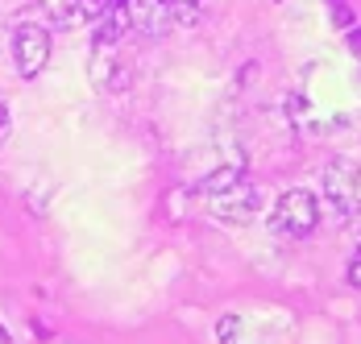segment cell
Returning a JSON list of instances; mask_svg holds the SVG:
<instances>
[{"label": "cell", "instance_id": "cell-10", "mask_svg": "<svg viewBox=\"0 0 361 344\" xmlns=\"http://www.w3.org/2000/svg\"><path fill=\"white\" fill-rule=\"evenodd\" d=\"M349 54L361 63V30H353V34H349Z\"/></svg>", "mask_w": 361, "mask_h": 344}, {"label": "cell", "instance_id": "cell-5", "mask_svg": "<svg viewBox=\"0 0 361 344\" xmlns=\"http://www.w3.org/2000/svg\"><path fill=\"white\" fill-rule=\"evenodd\" d=\"M200 8H204V0H171L175 25H195L200 21Z\"/></svg>", "mask_w": 361, "mask_h": 344}, {"label": "cell", "instance_id": "cell-6", "mask_svg": "<svg viewBox=\"0 0 361 344\" xmlns=\"http://www.w3.org/2000/svg\"><path fill=\"white\" fill-rule=\"evenodd\" d=\"M237 332H241V315H220V340L224 344H245Z\"/></svg>", "mask_w": 361, "mask_h": 344}, {"label": "cell", "instance_id": "cell-4", "mask_svg": "<svg viewBox=\"0 0 361 344\" xmlns=\"http://www.w3.org/2000/svg\"><path fill=\"white\" fill-rule=\"evenodd\" d=\"M13 54H17V70L25 79H37L50 63V30L37 21H21L13 34Z\"/></svg>", "mask_w": 361, "mask_h": 344}, {"label": "cell", "instance_id": "cell-9", "mask_svg": "<svg viewBox=\"0 0 361 344\" xmlns=\"http://www.w3.org/2000/svg\"><path fill=\"white\" fill-rule=\"evenodd\" d=\"M332 21H336V30H341V25H353V13H349V8H345V4H341V8H336V13H332Z\"/></svg>", "mask_w": 361, "mask_h": 344}, {"label": "cell", "instance_id": "cell-7", "mask_svg": "<svg viewBox=\"0 0 361 344\" xmlns=\"http://www.w3.org/2000/svg\"><path fill=\"white\" fill-rule=\"evenodd\" d=\"M8 133H13V112H8V104H0V149L8 145Z\"/></svg>", "mask_w": 361, "mask_h": 344}, {"label": "cell", "instance_id": "cell-1", "mask_svg": "<svg viewBox=\"0 0 361 344\" xmlns=\"http://www.w3.org/2000/svg\"><path fill=\"white\" fill-rule=\"evenodd\" d=\"M316 224H320V199H316L307 187H290V191H283L279 204H274V211H270V228L283 233V237H290V241L312 237Z\"/></svg>", "mask_w": 361, "mask_h": 344}, {"label": "cell", "instance_id": "cell-3", "mask_svg": "<svg viewBox=\"0 0 361 344\" xmlns=\"http://www.w3.org/2000/svg\"><path fill=\"white\" fill-rule=\"evenodd\" d=\"M204 199H208V207L216 211L224 224H245L253 211L262 207V191L253 187L245 174H241L237 183H228L224 191H212V195H204Z\"/></svg>", "mask_w": 361, "mask_h": 344}, {"label": "cell", "instance_id": "cell-2", "mask_svg": "<svg viewBox=\"0 0 361 344\" xmlns=\"http://www.w3.org/2000/svg\"><path fill=\"white\" fill-rule=\"evenodd\" d=\"M320 191H324V204L341 220L361 216V162H349V158L328 162L324 178H320Z\"/></svg>", "mask_w": 361, "mask_h": 344}, {"label": "cell", "instance_id": "cell-8", "mask_svg": "<svg viewBox=\"0 0 361 344\" xmlns=\"http://www.w3.org/2000/svg\"><path fill=\"white\" fill-rule=\"evenodd\" d=\"M349 282H353V286H361V249L353 253V262H349Z\"/></svg>", "mask_w": 361, "mask_h": 344}]
</instances>
